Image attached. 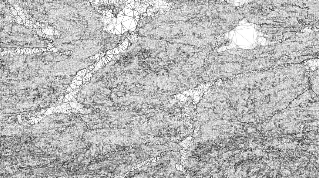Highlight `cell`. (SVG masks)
Masks as SVG:
<instances>
[{"label": "cell", "instance_id": "6da1fadb", "mask_svg": "<svg viewBox=\"0 0 319 178\" xmlns=\"http://www.w3.org/2000/svg\"><path fill=\"white\" fill-rule=\"evenodd\" d=\"M70 85L47 83L23 88H0L1 113H35L57 104Z\"/></svg>", "mask_w": 319, "mask_h": 178}, {"label": "cell", "instance_id": "7a4b0ae2", "mask_svg": "<svg viewBox=\"0 0 319 178\" xmlns=\"http://www.w3.org/2000/svg\"><path fill=\"white\" fill-rule=\"evenodd\" d=\"M182 153L180 151H166L162 152L160 159L155 163L144 165L131 172L128 178H185L187 172L177 170L175 167L180 164Z\"/></svg>", "mask_w": 319, "mask_h": 178}, {"label": "cell", "instance_id": "3957f363", "mask_svg": "<svg viewBox=\"0 0 319 178\" xmlns=\"http://www.w3.org/2000/svg\"><path fill=\"white\" fill-rule=\"evenodd\" d=\"M126 6V2L125 1L114 3H99L96 5L98 10L100 12L112 10V14L116 18L117 17L119 13Z\"/></svg>", "mask_w": 319, "mask_h": 178}, {"label": "cell", "instance_id": "277c9868", "mask_svg": "<svg viewBox=\"0 0 319 178\" xmlns=\"http://www.w3.org/2000/svg\"><path fill=\"white\" fill-rule=\"evenodd\" d=\"M44 39H45V38H44ZM44 39H42V40H41V39H41L38 40H36V41H34L36 42V41H39L40 40H42ZM48 41H50L48 40V39H47L45 40H44V41H42V42H34V43H43V42H48ZM31 42H34V41H32V42L30 41L29 40L28 41H27V43H26V44H29L30 45V44L31 45V44H34L36 45V46H37V47H46L47 46V45H44V44H43L32 43H31Z\"/></svg>", "mask_w": 319, "mask_h": 178}]
</instances>
